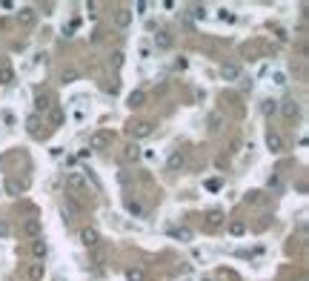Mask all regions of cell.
I'll return each mask as SVG.
<instances>
[{"label":"cell","instance_id":"obj_20","mask_svg":"<svg viewBox=\"0 0 309 281\" xmlns=\"http://www.w3.org/2000/svg\"><path fill=\"white\" fill-rule=\"evenodd\" d=\"M261 112H263V115H275V112H278V100H275V98H266V100L261 103Z\"/></svg>","mask_w":309,"mask_h":281},{"label":"cell","instance_id":"obj_31","mask_svg":"<svg viewBox=\"0 0 309 281\" xmlns=\"http://www.w3.org/2000/svg\"><path fill=\"white\" fill-rule=\"evenodd\" d=\"M175 235H178L181 241H192V230H186V227H181V230H178Z\"/></svg>","mask_w":309,"mask_h":281},{"label":"cell","instance_id":"obj_11","mask_svg":"<svg viewBox=\"0 0 309 281\" xmlns=\"http://www.w3.org/2000/svg\"><path fill=\"white\" fill-rule=\"evenodd\" d=\"M26 238H40V221L37 218H29L26 224H23V230H20Z\"/></svg>","mask_w":309,"mask_h":281},{"label":"cell","instance_id":"obj_26","mask_svg":"<svg viewBox=\"0 0 309 281\" xmlns=\"http://www.w3.org/2000/svg\"><path fill=\"white\" fill-rule=\"evenodd\" d=\"M272 83H275V86H286V83H289V81H286V72L275 69V72H272Z\"/></svg>","mask_w":309,"mask_h":281},{"label":"cell","instance_id":"obj_23","mask_svg":"<svg viewBox=\"0 0 309 281\" xmlns=\"http://www.w3.org/2000/svg\"><path fill=\"white\" fill-rule=\"evenodd\" d=\"M49 121H52L55 126L63 124V109H61V106H52V109H49Z\"/></svg>","mask_w":309,"mask_h":281},{"label":"cell","instance_id":"obj_37","mask_svg":"<svg viewBox=\"0 0 309 281\" xmlns=\"http://www.w3.org/2000/svg\"><path fill=\"white\" fill-rule=\"evenodd\" d=\"M135 9H138V12H132V15H146V9H149V3H138Z\"/></svg>","mask_w":309,"mask_h":281},{"label":"cell","instance_id":"obj_8","mask_svg":"<svg viewBox=\"0 0 309 281\" xmlns=\"http://www.w3.org/2000/svg\"><path fill=\"white\" fill-rule=\"evenodd\" d=\"M220 75H223V81H238L241 78V66L238 63H223L220 66Z\"/></svg>","mask_w":309,"mask_h":281},{"label":"cell","instance_id":"obj_9","mask_svg":"<svg viewBox=\"0 0 309 281\" xmlns=\"http://www.w3.org/2000/svg\"><path fill=\"white\" fill-rule=\"evenodd\" d=\"M31 255H34L37 261H43V258L49 255V244H46L43 238H34V241H31Z\"/></svg>","mask_w":309,"mask_h":281},{"label":"cell","instance_id":"obj_29","mask_svg":"<svg viewBox=\"0 0 309 281\" xmlns=\"http://www.w3.org/2000/svg\"><path fill=\"white\" fill-rule=\"evenodd\" d=\"M126 210H129L132 215H143V207H140L138 201H126Z\"/></svg>","mask_w":309,"mask_h":281},{"label":"cell","instance_id":"obj_32","mask_svg":"<svg viewBox=\"0 0 309 281\" xmlns=\"http://www.w3.org/2000/svg\"><path fill=\"white\" fill-rule=\"evenodd\" d=\"M192 15H195L198 20H203V17H206V6H192Z\"/></svg>","mask_w":309,"mask_h":281},{"label":"cell","instance_id":"obj_10","mask_svg":"<svg viewBox=\"0 0 309 281\" xmlns=\"http://www.w3.org/2000/svg\"><path fill=\"white\" fill-rule=\"evenodd\" d=\"M206 227H209L212 232L220 230V227H223V213H220V210H209V213H206Z\"/></svg>","mask_w":309,"mask_h":281},{"label":"cell","instance_id":"obj_25","mask_svg":"<svg viewBox=\"0 0 309 281\" xmlns=\"http://www.w3.org/2000/svg\"><path fill=\"white\" fill-rule=\"evenodd\" d=\"M217 20H220V23H235V12H229V9H217Z\"/></svg>","mask_w":309,"mask_h":281},{"label":"cell","instance_id":"obj_2","mask_svg":"<svg viewBox=\"0 0 309 281\" xmlns=\"http://www.w3.org/2000/svg\"><path fill=\"white\" fill-rule=\"evenodd\" d=\"M86 175L80 172V169H72V172H66V189H72V192H86Z\"/></svg>","mask_w":309,"mask_h":281},{"label":"cell","instance_id":"obj_7","mask_svg":"<svg viewBox=\"0 0 309 281\" xmlns=\"http://www.w3.org/2000/svg\"><path fill=\"white\" fill-rule=\"evenodd\" d=\"M26 276H29V281H43V276H46V264H43V261H34V264H29Z\"/></svg>","mask_w":309,"mask_h":281},{"label":"cell","instance_id":"obj_13","mask_svg":"<svg viewBox=\"0 0 309 281\" xmlns=\"http://www.w3.org/2000/svg\"><path fill=\"white\" fill-rule=\"evenodd\" d=\"M132 17H135V15H132L129 9H118V15H115V23H118L121 29H129V26H132Z\"/></svg>","mask_w":309,"mask_h":281},{"label":"cell","instance_id":"obj_22","mask_svg":"<svg viewBox=\"0 0 309 281\" xmlns=\"http://www.w3.org/2000/svg\"><path fill=\"white\" fill-rule=\"evenodd\" d=\"M126 281H146V273L140 267H129L126 270Z\"/></svg>","mask_w":309,"mask_h":281},{"label":"cell","instance_id":"obj_6","mask_svg":"<svg viewBox=\"0 0 309 281\" xmlns=\"http://www.w3.org/2000/svg\"><path fill=\"white\" fill-rule=\"evenodd\" d=\"M52 100H55V98H52L49 92H40V95H37V98H34V109H37V115H40V112H49V109L55 106Z\"/></svg>","mask_w":309,"mask_h":281},{"label":"cell","instance_id":"obj_12","mask_svg":"<svg viewBox=\"0 0 309 281\" xmlns=\"http://www.w3.org/2000/svg\"><path fill=\"white\" fill-rule=\"evenodd\" d=\"M266 147H269V152L278 155V152H283V138H280L278 132H269L266 135Z\"/></svg>","mask_w":309,"mask_h":281},{"label":"cell","instance_id":"obj_40","mask_svg":"<svg viewBox=\"0 0 309 281\" xmlns=\"http://www.w3.org/2000/svg\"><path fill=\"white\" fill-rule=\"evenodd\" d=\"M203 281H212V279H203Z\"/></svg>","mask_w":309,"mask_h":281},{"label":"cell","instance_id":"obj_17","mask_svg":"<svg viewBox=\"0 0 309 281\" xmlns=\"http://www.w3.org/2000/svg\"><path fill=\"white\" fill-rule=\"evenodd\" d=\"M17 20H20L23 26H31V23H34V9H31V6H23V9L17 12Z\"/></svg>","mask_w":309,"mask_h":281},{"label":"cell","instance_id":"obj_39","mask_svg":"<svg viewBox=\"0 0 309 281\" xmlns=\"http://www.w3.org/2000/svg\"><path fill=\"white\" fill-rule=\"evenodd\" d=\"M146 161H152V164H154V161H157V152H154V149H149V152H146Z\"/></svg>","mask_w":309,"mask_h":281},{"label":"cell","instance_id":"obj_14","mask_svg":"<svg viewBox=\"0 0 309 281\" xmlns=\"http://www.w3.org/2000/svg\"><path fill=\"white\" fill-rule=\"evenodd\" d=\"M172 43H175V40H172L169 32H157V34H154V46H157V49H172Z\"/></svg>","mask_w":309,"mask_h":281},{"label":"cell","instance_id":"obj_21","mask_svg":"<svg viewBox=\"0 0 309 281\" xmlns=\"http://www.w3.org/2000/svg\"><path fill=\"white\" fill-rule=\"evenodd\" d=\"M12 81H15V69L9 63H3L0 66V83H12Z\"/></svg>","mask_w":309,"mask_h":281},{"label":"cell","instance_id":"obj_28","mask_svg":"<svg viewBox=\"0 0 309 281\" xmlns=\"http://www.w3.org/2000/svg\"><path fill=\"white\" fill-rule=\"evenodd\" d=\"M220 121H223V118H220V112H212V115H209V129L217 132V129H220Z\"/></svg>","mask_w":309,"mask_h":281},{"label":"cell","instance_id":"obj_5","mask_svg":"<svg viewBox=\"0 0 309 281\" xmlns=\"http://www.w3.org/2000/svg\"><path fill=\"white\" fill-rule=\"evenodd\" d=\"M80 241H83V247L94 250V247L100 244V235H97V230H94V227H86V230H80Z\"/></svg>","mask_w":309,"mask_h":281},{"label":"cell","instance_id":"obj_19","mask_svg":"<svg viewBox=\"0 0 309 281\" xmlns=\"http://www.w3.org/2000/svg\"><path fill=\"white\" fill-rule=\"evenodd\" d=\"M26 129H29V135H37V132H40V115H37V112L26 118Z\"/></svg>","mask_w":309,"mask_h":281},{"label":"cell","instance_id":"obj_38","mask_svg":"<svg viewBox=\"0 0 309 281\" xmlns=\"http://www.w3.org/2000/svg\"><path fill=\"white\" fill-rule=\"evenodd\" d=\"M112 63L121 66V63H124V52H115V55H112Z\"/></svg>","mask_w":309,"mask_h":281},{"label":"cell","instance_id":"obj_15","mask_svg":"<svg viewBox=\"0 0 309 281\" xmlns=\"http://www.w3.org/2000/svg\"><path fill=\"white\" fill-rule=\"evenodd\" d=\"M184 164H186V158H184V152H178V149H175V152L169 155V161H166V166H169L172 172H178V169H181Z\"/></svg>","mask_w":309,"mask_h":281},{"label":"cell","instance_id":"obj_4","mask_svg":"<svg viewBox=\"0 0 309 281\" xmlns=\"http://www.w3.org/2000/svg\"><path fill=\"white\" fill-rule=\"evenodd\" d=\"M280 112H283V118H286V121H295V118L301 115V103H298L295 98H289V100H283Z\"/></svg>","mask_w":309,"mask_h":281},{"label":"cell","instance_id":"obj_33","mask_svg":"<svg viewBox=\"0 0 309 281\" xmlns=\"http://www.w3.org/2000/svg\"><path fill=\"white\" fill-rule=\"evenodd\" d=\"M9 232H12L9 221H0V238H9Z\"/></svg>","mask_w":309,"mask_h":281},{"label":"cell","instance_id":"obj_16","mask_svg":"<svg viewBox=\"0 0 309 281\" xmlns=\"http://www.w3.org/2000/svg\"><path fill=\"white\" fill-rule=\"evenodd\" d=\"M26 187H29V181H17V178H9L6 181V192L9 195H17V192H23Z\"/></svg>","mask_w":309,"mask_h":281},{"label":"cell","instance_id":"obj_3","mask_svg":"<svg viewBox=\"0 0 309 281\" xmlns=\"http://www.w3.org/2000/svg\"><path fill=\"white\" fill-rule=\"evenodd\" d=\"M109 144H112V132L100 129V132H94L92 138H89V152H92V149H106Z\"/></svg>","mask_w":309,"mask_h":281},{"label":"cell","instance_id":"obj_34","mask_svg":"<svg viewBox=\"0 0 309 281\" xmlns=\"http://www.w3.org/2000/svg\"><path fill=\"white\" fill-rule=\"evenodd\" d=\"M92 258H94V261H97V264H103V258H106V252L100 250V247H94V250H92Z\"/></svg>","mask_w":309,"mask_h":281},{"label":"cell","instance_id":"obj_24","mask_svg":"<svg viewBox=\"0 0 309 281\" xmlns=\"http://www.w3.org/2000/svg\"><path fill=\"white\" fill-rule=\"evenodd\" d=\"M143 100H146V95H143V92H132V95H129V106H132V109L143 106Z\"/></svg>","mask_w":309,"mask_h":281},{"label":"cell","instance_id":"obj_35","mask_svg":"<svg viewBox=\"0 0 309 281\" xmlns=\"http://www.w3.org/2000/svg\"><path fill=\"white\" fill-rule=\"evenodd\" d=\"M247 201H252V204H258V201H261V192H258V189H252V192L247 195Z\"/></svg>","mask_w":309,"mask_h":281},{"label":"cell","instance_id":"obj_27","mask_svg":"<svg viewBox=\"0 0 309 281\" xmlns=\"http://www.w3.org/2000/svg\"><path fill=\"white\" fill-rule=\"evenodd\" d=\"M229 232H232V235H244V232H247L244 221H232V224H229Z\"/></svg>","mask_w":309,"mask_h":281},{"label":"cell","instance_id":"obj_30","mask_svg":"<svg viewBox=\"0 0 309 281\" xmlns=\"http://www.w3.org/2000/svg\"><path fill=\"white\" fill-rule=\"evenodd\" d=\"M75 78H80V72H77V69H66V72H63V83H72Z\"/></svg>","mask_w":309,"mask_h":281},{"label":"cell","instance_id":"obj_18","mask_svg":"<svg viewBox=\"0 0 309 281\" xmlns=\"http://www.w3.org/2000/svg\"><path fill=\"white\" fill-rule=\"evenodd\" d=\"M138 158H140V147H138V144L124 147V161H126V164H132V161H138Z\"/></svg>","mask_w":309,"mask_h":281},{"label":"cell","instance_id":"obj_1","mask_svg":"<svg viewBox=\"0 0 309 281\" xmlns=\"http://www.w3.org/2000/svg\"><path fill=\"white\" fill-rule=\"evenodd\" d=\"M154 124L152 121H129V126H126V132L135 138V141H140V138H149L152 135Z\"/></svg>","mask_w":309,"mask_h":281},{"label":"cell","instance_id":"obj_36","mask_svg":"<svg viewBox=\"0 0 309 281\" xmlns=\"http://www.w3.org/2000/svg\"><path fill=\"white\" fill-rule=\"evenodd\" d=\"M269 189H280V175H272V178H269Z\"/></svg>","mask_w":309,"mask_h":281}]
</instances>
